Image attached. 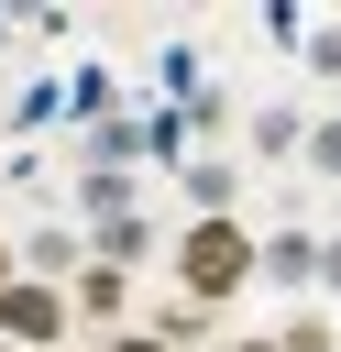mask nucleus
I'll use <instances>...</instances> for the list:
<instances>
[{"mask_svg":"<svg viewBox=\"0 0 341 352\" xmlns=\"http://www.w3.org/2000/svg\"><path fill=\"white\" fill-rule=\"evenodd\" d=\"M176 275H187L198 297H231L242 275H264V242H242L231 220H198V231H187V253H176Z\"/></svg>","mask_w":341,"mask_h":352,"instance_id":"obj_1","label":"nucleus"},{"mask_svg":"<svg viewBox=\"0 0 341 352\" xmlns=\"http://www.w3.org/2000/svg\"><path fill=\"white\" fill-rule=\"evenodd\" d=\"M0 330H11V341H55V330H66V308H55L44 286H0Z\"/></svg>","mask_w":341,"mask_h":352,"instance_id":"obj_2","label":"nucleus"},{"mask_svg":"<svg viewBox=\"0 0 341 352\" xmlns=\"http://www.w3.org/2000/svg\"><path fill=\"white\" fill-rule=\"evenodd\" d=\"M264 286H319V242L308 231H275L264 242Z\"/></svg>","mask_w":341,"mask_h":352,"instance_id":"obj_3","label":"nucleus"},{"mask_svg":"<svg viewBox=\"0 0 341 352\" xmlns=\"http://www.w3.org/2000/svg\"><path fill=\"white\" fill-rule=\"evenodd\" d=\"M77 209H88V220H132V176H121V165H88V176H77Z\"/></svg>","mask_w":341,"mask_h":352,"instance_id":"obj_4","label":"nucleus"},{"mask_svg":"<svg viewBox=\"0 0 341 352\" xmlns=\"http://www.w3.org/2000/svg\"><path fill=\"white\" fill-rule=\"evenodd\" d=\"M253 154H308V121L275 99V110H253Z\"/></svg>","mask_w":341,"mask_h":352,"instance_id":"obj_5","label":"nucleus"},{"mask_svg":"<svg viewBox=\"0 0 341 352\" xmlns=\"http://www.w3.org/2000/svg\"><path fill=\"white\" fill-rule=\"evenodd\" d=\"M143 253H154L143 209H132V220H99V264H110V275H121V264H143Z\"/></svg>","mask_w":341,"mask_h":352,"instance_id":"obj_6","label":"nucleus"},{"mask_svg":"<svg viewBox=\"0 0 341 352\" xmlns=\"http://www.w3.org/2000/svg\"><path fill=\"white\" fill-rule=\"evenodd\" d=\"M187 198H198V220H220L231 209V165H187Z\"/></svg>","mask_w":341,"mask_h":352,"instance_id":"obj_7","label":"nucleus"},{"mask_svg":"<svg viewBox=\"0 0 341 352\" xmlns=\"http://www.w3.org/2000/svg\"><path fill=\"white\" fill-rule=\"evenodd\" d=\"M22 264H33V275H66V264H77V231H33Z\"/></svg>","mask_w":341,"mask_h":352,"instance_id":"obj_8","label":"nucleus"},{"mask_svg":"<svg viewBox=\"0 0 341 352\" xmlns=\"http://www.w3.org/2000/svg\"><path fill=\"white\" fill-rule=\"evenodd\" d=\"M308 176H341V110H330V121H308Z\"/></svg>","mask_w":341,"mask_h":352,"instance_id":"obj_9","label":"nucleus"},{"mask_svg":"<svg viewBox=\"0 0 341 352\" xmlns=\"http://www.w3.org/2000/svg\"><path fill=\"white\" fill-rule=\"evenodd\" d=\"M308 66H319V77H341V33H308Z\"/></svg>","mask_w":341,"mask_h":352,"instance_id":"obj_10","label":"nucleus"},{"mask_svg":"<svg viewBox=\"0 0 341 352\" xmlns=\"http://www.w3.org/2000/svg\"><path fill=\"white\" fill-rule=\"evenodd\" d=\"M319 286H341V242H319Z\"/></svg>","mask_w":341,"mask_h":352,"instance_id":"obj_11","label":"nucleus"},{"mask_svg":"<svg viewBox=\"0 0 341 352\" xmlns=\"http://www.w3.org/2000/svg\"><path fill=\"white\" fill-rule=\"evenodd\" d=\"M231 352H286V341H231Z\"/></svg>","mask_w":341,"mask_h":352,"instance_id":"obj_12","label":"nucleus"},{"mask_svg":"<svg viewBox=\"0 0 341 352\" xmlns=\"http://www.w3.org/2000/svg\"><path fill=\"white\" fill-rule=\"evenodd\" d=\"M0 286H11V253H0Z\"/></svg>","mask_w":341,"mask_h":352,"instance_id":"obj_13","label":"nucleus"}]
</instances>
